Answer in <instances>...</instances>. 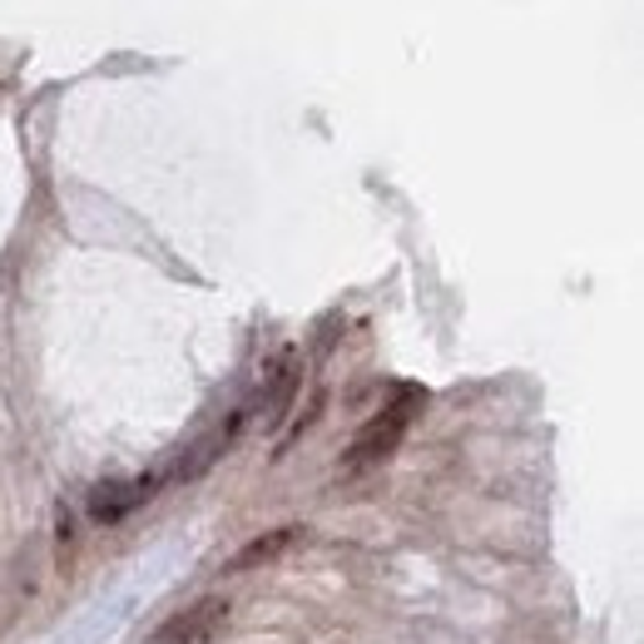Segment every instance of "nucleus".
Here are the masks:
<instances>
[{
    "label": "nucleus",
    "instance_id": "f03ea898",
    "mask_svg": "<svg viewBox=\"0 0 644 644\" xmlns=\"http://www.w3.org/2000/svg\"><path fill=\"white\" fill-rule=\"evenodd\" d=\"M223 620H228V600L223 594H208V600L188 604L184 614H174V620H168L149 644H198V640H208V634L223 630Z\"/></svg>",
    "mask_w": 644,
    "mask_h": 644
},
{
    "label": "nucleus",
    "instance_id": "7ed1b4c3",
    "mask_svg": "<svg viewBox=\"0 0 644 644\" xmlns=\"http://www.w3.org/2000/svg\"><path fill=\"white\" fill-rule=\"evenodd\" d=\"M154 485H159V476H144V481H124V485H99L95 495H89V521H99V525H114L119 515H129L134 505H144L149 495H154Z\"/></svg>",
    "mask_w": 644,
    "mask_h": 644
},
{
    "label": "nucleus",
    "instance_id": "20e7f679",
    "mask_svg": "<svg viewBox=\"0 0 644 644\" xmlns=\"http://www.w3.org/2000/svg\"><path fill=\"white\" fill-rule=\"evenodd\" d=\"M293 541H297V525H277V531H263V535H253V541H248L243 550H238L233 560L223 565V570H228V575L253 570V565H263V560H273V555H283Z\"/></svg>",
    "mask_w": 644,
    "mask_h": 644
},
{
    "label": "nucleus",
    "instance_id": "f257e3e1",
    "mask_svg": "<svg viewBox=\"0 0 644 644\" xmlns=\"http://www.w3.org/2000/svg\"><path fill=\"white\" fill-rule=\"evenodd\" d=\"M416 402H426L416 386H406L402 396H396L392 406H382V412L372 416V422L357 432V441L342 451V471H367V466H376V461H386V456L396 451V441L406 436V426H412V412H416Z\"/></svg>",
    "mask_w": 644,
    "mask_h": 644
}]
</instances>
